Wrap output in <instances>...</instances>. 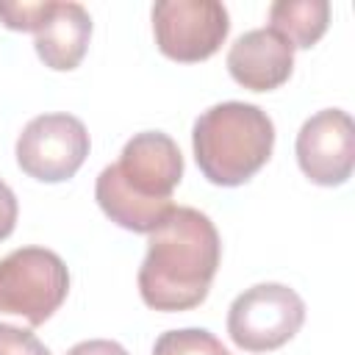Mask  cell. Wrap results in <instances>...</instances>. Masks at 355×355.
Returning a JSON list of instances; mask_svg holds the SVG:
<instances>
[{
	"label": "cell",
	"instance_id": "1",
	"mask_svg": "<svg viewBox=\"0 0 355 355\" xmlns=\"http://www.w3.org/2000/svg\"><path fill=\"white\" fill-rule=\"evenodd\" d=\"M222 241L197 208L178 205L147 241V255L139 266V294L153 311H189L197 308L219 269Z\"/></svg>",
	"mask_w": 355,
	"mask_h": 355
},
{
	"label": "cell",
	"instance_id": "2",
	"mask_svg": "<svg viewBox=\"0 0 355 355\" xmlns=\"http://www.w3.org/2000/svg\"><path fill=\"white\" fill-rule=\"evenodd\" d=\"M183 178L180 147L161 130L136 133L94 183L103 214L125 230L153 233L172 211V191Z\"/></svg>",
	"mask_w": 355,
	"mask_h": 355
},
{
	"label": "cell",
	"instance_id": "3",
	"mask_svg": "<svg viewBox=\"0 0 355 355\" xmlns=\"http://www.w3.org/2000/svg\"><path fill=\"white\" fill-rule=\"evenodd\" d=\"M194 161L214 186L247 183L272 155L275 125L252 103H216L194 119Z\"/></svg>",
	"mask_w": 355,
	"mask_h": 355
},
{
	"label": "cell",
	"instance_id": "4",
	"mask_svg": "<svg viewBox=\"0 0 355 355\" xmlns=\"http://www.w3.org/2000/svg\"><path fill=\"white\" fill-rule=\"evenodd\" d=\"M69 294V269L53 250L19 247L0 258V313L44 324Z\"/></svg>",
	"mask_w": 355,
	"mask_h": 355
},
{
	"label": "cell",
	"instance_id": "5",
	"mask_svg": "<svg viewBox=\"0 0 355 355\" xmlns=\"http://www.w3.org/2000/svg\"><path fill=\"white\" fill-rule=\"evenodd\" d=\"M305 322L302 297L283 283H258L241 291L227 311V333L247 352H269L291 341Z\"/></svg>",
	"mask_w": 355,
	"mask_h": 355
},
{
	"label": "cell",
	"instance_id": "6",
	"mask_svg": "<svg viewBox=\"0 0 355 355\" xmlns=\"http://www.w3.org/2000/svg\"><path fill=\"white\" fill-rule=\"evenodd\" d=\"M230 31V14L216 0H161L153 6L158 50L180 64L211 58Z\"/></svg>",
	"mask_w": 355,
	"mask_h": 355
},
{
	"label": "cell",
	"instance_id": "7",
	"mask_svg": "<svg viewBox=\"0 0 355 355\" xmlns=\"http://www.w3.org/2000/svg\"><path fill=\"white\" fill-rule=\"evenodd\" d=\"M89 155V130L72 114L33 116L17 139V164L42 183L69 180Z\"/></svg>",
	"mask_w": 355,
	"mask_h": 355
},
{
	"label": "cell",
	"instance_id": "8",
	"mask_svg": "<svg viewBox=\"0 0 355 355\" xmlns=\"http://www.w3.org/2000/svg\"><path fill=\"white\" fill-rule=\"evenodd\" d=\"M297 161L305 178L319 186H341L355 166V125L341 108H324L302 122L297 133Z\"/></svg>",
	"mask_w": 355,
	"mask_h": 355
},
{
	"label": "cell",
	"instance_id": "9",
	"mask_svg": "<svg viewBox=\"0 0 355 355\" xmlns=\"http://www.w3.org/2000/svg\"><path fill=\"white\" fill-rule=\"evenodd\" d=\"M294 47L272 28L241 33L227 50L230 78L250 92H272L291 78Z\"/></svg>",
	"mask_w": 355,
	"mask_h": 355
},
{
	"label": "cell",
	"instance_id": "10",
	"mask_svg": "<svg viewBox=\"0 0 355 355\" xmlns=\"http://www.w3.org/2000/svg\"><path fill=\"white\" fill-rule=\"evenodd\" d=\"M36 53L44 67L69 72L75 69L92 39V17L80 3H50L47 17L36 28Z\"/></svg>",
	"mask_w": 355,
	"mask_h": 355
},
{
	"label": "cell",
	"instance_id": "11",
	"mask_svg": "<svg viewBox=\"0 0 355 355\" xmlns=\"http://www.w3.org/2000/svg\"><path fill=\"white\" fill-rule=\"evenodd\" d=\"M269 28L280 33L291 47H313L330 22L327 0H277L269 6Z\"/></svg>",
	"mask_w": 355,
	"mask_h": 355
},
{
	"label": "cell",
	"instance_id": "12",
	"mask_svg": "<svg viewBox=\"0 0 355 355\" xmlns=\"http://www.w3.org/2000/svg\"><path fill=\"white\" fill-rule=\"evenodd\" d=\"M153 355H227V349L214 333L202 327H183L161 333Z\"/></svg>",
	"mask_w": 355,
	"mask_h": 355
},
{
	"label": "cell",
	"instance_id": "13",
	"mask_svg": "<svg viewBox=\"0 0 355 355\" xmlns=\"http://www.w3.org/2000/svg\"><path fill=\"white\" fill-rule=\"evenodd\" d=\"M50 3H0V22L11 31H33L42 25V19L50 11Z\"/></svg>",
	"mask_w": 355,
	"mask_h": 355
},
{
	"label": "cell",
	"instance_id": "14",
	"mask_svg": "<svg viewBox=\"0 0 355 355\" xmlns=\"http://www.w3.org/2000/svg\"><path fill=\"white\" fill-rule=\"evenodd\" d=\"M0 355H53L31 330L0 322Z\"/></svg>",
	"mask_w": 355,
	"mask_h": 355
},
{
	"label": "cell",
	"instance_id": "15",
	"mask_svg": "<svg viewBox=\"0 0 355 355\" xmlns=\"http://www.w3.org/2000/svg\"><path fill=\"white\" fill-rule=\"evenodd\" d=\"M17 214H19V208H17V197H14V191L8 189V183L0 180V241L8 239V236L14 233Z\"/></svg>",
	"mask_w": 355,
	"mask_h": 355
},
{
	"label": "cell",
	"instance_id": "16",
	"mask_svg": "<svg viewBox=\"0 0 355 355\" xmlns=\"http://www.w3.org/2000/svg\"><path fill=\"white\" fill-rule=\"evenodd\" d=\"M67 355H128V349L116 341H108V338H92V341L75 344Z\"/></svg>",
	"mask_w": 355,
	"mask_h": 355
},
{
	"label": "cell",
	"instance_id": "17",
	"mask_svg": "<svg viewBox=\"0 0 355 355\" xmlns=\"http://www.w3.org/2000/svg\"><path fill=\"white\" fill-rule=\"evenodd\" d=\"M227 355H230V352H227Z\"/></svg>",
	"mask_w": 355,
	"mask_h": 355
}]
</instances>
